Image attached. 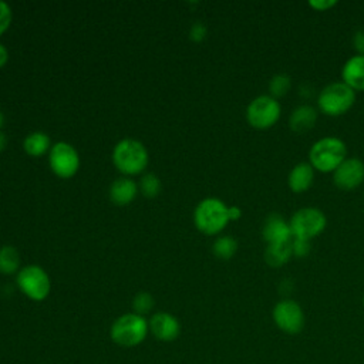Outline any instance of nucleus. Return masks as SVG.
Returning <instances> with one entry per match:
<instances>
[{"instance_id": "nucleus-9", "label": "nucleus", "mask_w": 364, "mask_h": 364, "mask_svg": "<svg viewBox=\"0 0 364 364\" xmlns=\"http://www.w3.org/2000/svg\"><path fill=\"white\" fill-rule=\"evenodd\" d=\"M272 318L276 327L289 336L299 334L306 324L304 311L293 299L279 300L272 310Z\"/></svg>"}, {"instance_id": "nucleus-23", "label": "nucleus", "mask_w": 364, "mask_h": 364, "mask_svg": "<svg viewBox=\"0 0 364 364\" xmlns=\"http://www.w3.org/2000/svg\"><path fill=\"white\" fill-rule=\"evenodd\" d=\"M161 181L159 178L155 175V173H145L142 178H141V182H139V189L142 191V193L148 198H155L159 192H161Z\"/></svg>"}, {"instance_id": "nucleus-8", "label": "nucleus", "mask_w": 364, "mask_h": 364, "mask_svg": "<svg viewBox=\"0 0 364 364\" xmlns=\"http://www.w3.org/2000/svg\"><path fill=\"white\" fill-rule=\"evenodd\" d=\"M16 283L18 289L31 300L41 301L47 299L51 290V282L47 272L38 264H27L17 273Z\"/></svg>"}, {"instance_id": "nucleus-29", "label": "nucleus", "mask_w": 364, "mask_h": 364, "mask_svg": "<svg viewBox=\"0 0 364 364\" xmlns=\"http://www.w3.org/2000/svg\"><path fill=\"white\" fill-rule=\"evenodd\" d=\"M336 4H337L336 0H310L309 1V6L316 11H326L328 9H333Z\"/></svg>"}, {"instance_id": "nucleus-30", "label": "nucleus", "mask_w": 364, "mask_h": 364, "mask_svg": "<svg viewBox=\"0 0 364 364\" xmlns=\"http://www.w3.org/2000/svg\"><path fill=\"white\" fill-rule=\"evenodd\" d=\"M228 215H229V220H239L242 216V209L236 205L228 206Z\"/></svg>"}, {"instance_id": "nucleus-24", "label": "nucleus", "mask_w": 364, "mask_h": 364, "mask_svg": "<svg viewBox=\"0 0 364 364\" xmlns=\"http://www.w3.org/2000/svg\"><path fill=\"white\" fill-rule=\"evenodd\" d=\"M154 297L151 296V293L148 291H139L135 297H134V301H132V306H134V313L139 314V316H144L146 313L151 311V309L154 307Z\"/></svg>"}, {"instance_id": "nucleus-13", "label": "nucleus", "mask_w": 364, "mask_h": 364, "mask_svg": "<svg viewBox=\"0 0 364 364\" xmlns=\"http://www.w3.org/2000/svg\"><path fill=\"white\" fill-rule=\"evenodd\" d=\"M148 326L154 337L161 341H172L179 336V331H181V324L178 318L165 311L155 313L149 318Z\"/></svg>"}, {"instance_id": "nucleus-35", "label": "nucleus", "mask_w": 364, "mask_h": 364, "mask_svg": "<svg viewBox=\"0 0 364 364\" xmlns=\"http://www.w3.org/2000/svg\"><path fill=\"white\" fill-rule=\"evenodd\" d=\"M363 198H364V193H363Z\"/></svg>"}, {"instance_id": "nucleus-17", "label": "nucleus", "mask_w": 364, "mask_h": 364, "mask_svg": "<svg viewBox=\"0 0 364 364\" xmlns=\"http://www.w3.org/2000/svg\"><path fill=\"white\" fill-rule=\"evenodd\" d=\"M138 193L136 183L129 178H118L109 186V199L115 205H127L135 199Z\"/></svg>"}, {"instance_id": "nucleus-31", "label": "nucleus", "mask_w": 364, "mask_h": 364, "mask_svg": "<svg viewBox=\"0 0 364 364\" xmlns=\"http://www.w3.org/2000/svg\"><path fill=\"white\" fill-rule=\"evenodd\" d=\"M9 60V51L7 48L0 43V67H3Z\"/></svg>"}, {"instance_id": "nucleus-16", "label": "nucleus", "mask_w": 364, "mask_h": 364, "mask_svg": "<svg viewBox=\"0 0 364 364\" xmlns=\"http://www.w3.org/2000/svg\"><path fill=\"white\" fill-rule=\"evenodd\" d=\"M341 81L355 92L364 91V55L354 54L344 61L341 67Z\"/></svg>"}, {"instance_id": "nucleus-19", "label": "nucleus", "mask_w": 364, "mask_h": 364, "mask_svg": "<svg viewBox=\"0 0 364 364\" xmlns=\"http://www.w3.org/2000/svg\"><path fill=\"white\" fill-rule=\"evenodd\" d=\"M50 145H51L50 136L43 131H34V132L28 134L23 141L24 151L33 156L46 154L47 151H50V148H51Z\"/></svg>"}, {"instance_id": "nucleus-7", "label": "nucleus", "mask_w": 364, "mask_h": 364, "mask_svg": "<svg viewBox=\"0 0 364 364\" xmlns=\"http://www.w3.org/2000/svg\"><path fill=\"white\" fill-rule=\"evenodd\" d=\"M289 225L293 237L311 240L323 233L327 226V218L321 209L316 206H304L293 212Z\"/></svg>"}, {"instance_id": "nucleus-2", "label": "nucleus", "mask_w": 364, "mask_h": 364, "mask_svg": "<svg viewBox=\"0 0 364 364\" xmlns=\"http://www.w3.org/2000/svg\"><path fill=\"white\" fill-rule=\"evenodd\" d=\"M193 222L198 230L205 235H218L230 222L228 215V205L219 198L202 199L193 210Z\"/></svg>"}, {"instance_id": "nucleus-28", "label": "nucleus", "mask_w": 364, "mask_h": 364, "mask_svg": "<svg viewBox=\"0 0 364 364\" xmlns=\"http://www.w3.org/2000/svg\"><path fill=\"white\" fill-rule=\"evenodd\" d=\"M351 44L355 50V54L364 55V28H358L354 31L351 37Z\"/></svg>"}, {"instance_id": "nucleus-3", "label": "nucleus", "mask_w": 364, "mask_h": 364, "mask_svg": "<svg viewBox=\"0 0 364 364\" xmlns=\"http://www.w3.org/2000/svg\"><path fill=\"white\" fill-rule=\"evenodd\" d=\"M355 102V91L347 84L333 81L324 85L317 94L318 111L328 117H340L350 111Z\"/></svg>"}, {"instance_id": "nucleus-1", "label": "nucleus", "mask_w": 364, "mask_h": 364, "mask_svg": "<svg viewBox=\"0 0 364 364\" xmlns=\"http://www.w3.org/2000/svg\"><path fill=\"white\" fill-rule=\"evenodd\" d=\"M347 158L346 142L334 135L318 138L309 149V162L321 173H333L334 169Z\"/></svg>"}, {"instance_id": "nucleus-4", "label": "nucleus", "mask_w": 364, "mask_h": 364, "mask_svg": "<svg viewBox=\"0 0 364 364\" xmlns=\"http://www.w3.org/2000/svg\"><path fill=\"white\" fill-rule=\"evenodd\" d=\"M149 331L148 321L136 313H125L119 316L111 326V340L121 347H135L141 344Z\"/></svg>"}, {"instance_id": "nucleus-27", "label": "nucleus", "mask_w": 364, "mask_h": 364, "mask_svg": "<svg viewBox=\"0 0 364 364\" xmlns=\"http://www.w3.org/2000/svg\"><path fill=\"white\" fill-rule=\"evenodd\" d=\"M206 34H208V28H206V26H205L203 23H200V21H195V23L191 26V28H189V38H191L192 41L199 43V41H202V40L206 37Z\"/></svg>"}, {"instance_id": "nucleus-22", "label": "nucleus", "mask_w": 364, "mask_h": 364, "mask_svg": "<svg viewBox=\"0 0 364 364\" xmlns=\"http://www.w3.org/2000/svg\"><path fill=\"white\" fill-rule=\"evenodd\" d=\"M269 95L279 100L284 97L291 90V77L287 73H277L272 75L267 84Z\"/></svg>"}, {"instance_id": "nucleus-6", "label": "nucleus", "mask_w": 364, "mask_h": 364, "mask_svg": "<svg viewBox=\"0 0 364 364\" xmlns=\"http://www.w3.org/2000/svg\"><path fill=\"white\" fill-rule=\"evenodd\" d=\"M282 115L279 100L269 94L255 97L246 107V121L252 128L269 129L277 124Z\"/></svg>"}, {"instance_id": "nucleus-14", "label": "nucleus", "mask_w": 364, "mask_h": 364, "mask_svg": "<svg viewBox=\"0 0 364 364\" xmlns=\"http://www.w3.org/2000/svg\"><path fill=\"white\" fill-rule=\"evenodd\" d=\"M316 171L309 161L297 162L287 175V186L293 193H303L309 191L314 182Z\"/></svg>"}, {"instance_id": "nucleus-10", "label": "nucleus", "mask_w": 364, "mask_h": 364, "mask_svg": "<svg viewBox=\"0 0 364 364\" xmlns=\"http://www.w3.org/2000/svg\"><path fill=\"white\" fill-rule=\"evenodd\" d=\"M48 164L55 175L61 178H70L78 171L80 156L71 144L60 141L50 148Z\"/></svg>"}, {"instance_id": "nucleus-32", "label": "nucleus", "mask_w": 364, "mask_h": 364, "mask_svg": "<svg viewBox=\"0 0 364 364\" xmlns=\"http://www.w3.org/2000/svg\"><path fill=\"white\" fill-rule=\"evenodd\" d=\"M6 144H7V139H6V135L0 131V151H3L6 148Z\"/></svg>"}, {"instance_id": "nucleus-11", "label": "nucleus", "mask_w": 364, "mask_h": 364, "mask_svg": "<svg viewBox=\"0 0 364 364\" xmlns=\"http://www.w3.org/2000/svg\"><path fill=\"white\" fill-rule=\"evenodd\" d=\"M331 175L338 189L353 191L364 182V162L358 156H347Z\"/></svg>"}, {"instance_id": "nucleus-26", "label": "nucleus", "mask_w": 364, "mask_h": 364, "mask_svg": "<svg viewBox=\"0 0 364 364\" xmlns=\"http://www.w3.org/2000/svg\"><path fill=\"white\" fill-rule=\"evenodd\" d=\"M11 17H13V13L10 6L6 1L0 0V36L9 28L11 23Z\"/></svg>"}, {"instance_id": "nucleus-5", "label": "nucleus", "mask_w": 364, "mask_h": 364, "mask_svg": "<svg viewBox=\"0 0 364 364\" xmlns=\"http://www.w3.org/2000/svg\"><path fill=\"white\" fill-rule=\"evenodd\" d=\"M114 165L125 175H135L148 165V151L145 145L134 138H124L114 146Z\"/></svg>"}, {"instance_id": "nucleus-18", "label": "nucleus", "mask_w": 364, "mask_h": 364, "mask_svg": "<svg viewBox=\"0 0 364 364\" xmlns=\"http://www.w3.org/2000/svg\"><path fill=\"white\" fill-rule=\"evenodd\" d=\"M290 242L279 243V245H266V249L263 252V259L266 264L270 267L284 266L293 257Z\"/></svg>"}, {"instance_id": "nucleus-34", "label": "nucleus", "mask_w": 364, "mask_h": 364, "mask_svg": "<svg viewBox=\"0 0 364 364\" xmlns=\"http://www.w3.org/2000/svg\"><path fill=\"white\" fill-rule=\"evenodd\" d=\"M363 306H364V296H363Z\"/></svg>"}, {"instance_id": "nucleus-21", "label": "nucleus", "mask_w": 364, "mask_h": 364, "mask_svg": "<svg viewBox=\"0 0 364 364\" xmlns=\"http://www.w3.org/2000/svg\"><path fill=\"white\" fill-rule=\"evenodd\" d=\"M20 264V255L14 246L4 245L0 247V272L3 274H11Z\"/></svg>"}, {"instance_id": "nucleus-33", "label": "nucleus", "mask_w": 364, "mask_h": 364, "mask_svg": "<svg viewBox=\"0 0 364 364\" xmlns=\"http://www.w3.org/2000/svg\"><path fill=\"white\" fill-rule=\"evenodd\" d=\"M3 121H4V117H3V114H1V111H0V128H1V125H3Z\"/></svg>"}, {"instance_id": "nucleus-12", "label": "nucleus", "mask_w": 364, "mask_h": 364, "mask_svg": "<svg viewBox=\"0 0 364 364\" xmlns=\"http://www.w3.org/2000/svg\"><path fill=\"white\" fill-rule=\"evenodd\" d=\"M289 220L279 212L269 213L262 225V239L266 245H279L291 240Z\"/></svg>"}, {"instance_id": "nucleus-25", "label": "nucleus", "mask_w": 364, "mask_h": 364, "mask_svg": "<svg viewBox=\"0 0 364 364\" xmlns=\"http://www.w3.org/2000/svg\"><path fill=\"white\" fill-rule=\"evenodd\" d=\"M291 252H293V257H306L310 250H311V240H306V239H300V237H291Z\"/></svg>"}, {"instance_id": "nucleus-20", "label": "nucleus", "mask_w": 364, "mask_h": 364, "mask_svg": "<svg viewBox=\"0 0 364 364\" xmlns=\"http://www.w3.org/2000/svg\"><path fill=\"white\" fill-rule=\"evenodd\" d=\"M212 252L216 257L228 260L237 252V240L230 235L219 236L212 245Z\"/></svg>"}, {"instance_id": "nucleus-15", "label": "nucleus", "mask_w": 364, "mask_h": 364, "mask_svg": "<svg viewBox=\"0 0 364 364\" xmlns=\"http://www.w3.org/2000/svg\"><path fill=\"white\" fill-rule=\"evenodd\" d=\"M318 118V111L310 104H300L291 109L289 115V127L296 134H304L314 128Z\"/></svg>"}]
</instances>
